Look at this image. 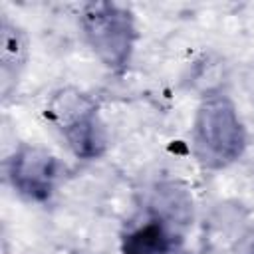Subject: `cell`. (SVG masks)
<instances>
[{
  "instance_id": "obj_6",
  "label": "cell",
  "mask_w": 254,
  "mask_h": 254,
  "mask_svg": "<svg viewBox=\"0 0 254 254\" xmlns=\"http://www.w3.org/2000/svg\"><path fill=\"white\" fill-rule=\"evenodd\" d=\"M173 248V228L151 216L121 240V254H169Z\"/></svg>"
},
{
  "instance_id": "obj_2",
  "label": "cell",
  "mask_w": 254,
  "mask_h": 254,
  "mask_svg": "<svg viewBox=\"0 0 254 254\" xmlns=\"http://www.w3.org/2000/svg\"><path fill=\"white\" fill-rule=\"evenodd\" d=\"M48 121L60 131L71 153L79 159H97L107 147V133L99 119L95 101L75 89H58L46 105Z\"/></svg>"
},
{
  "instance_id": "obj_9",
  "label": "cell",
  "mask_w": 254,
  "mask_h": 254,
  "mask_svg": "<svg viewBox=\"0 0 254 254\" xmlns=\"http://www.w3.org/2000/svg\"><path fill=\"white\" fill-rule=\"evenodd\" d=\"M248 254H254V244H252V248H250V252Z\"/></svg>"
},
{
  "instance_id": "obj_7",
  "label": "cell",
  "mask_w": 254,
  "mask_h": 254,
  "mask_svg": "<svg viewBox=\"0 0 254 254\" xmlns=\"http://www.w3.org/2000/svg\"><path fill=\"white\" fill-rule=\"evenodd\" d=\"M0 62H2V89L8 93L10 81H16L18 69L24 65L28 56V44L24 32L8 22L6 18L0 24Z\"/></svg>"
},
{
  "instance_id": "obj_8",
  "label": "cell",
  "mask_w": 254,
  "mask_h": 254,
  "mask_svg": "<svg viewBox=\"0 0 254 254\" xmlns=\"http://www.w3.org/2000/svg\"><path fill=\"white\" fill-rule=\"evenodd\" d=\"M240 81H242V89H244V93H246L248 99L254 103V60H252L250 64H246V67L242 69Z\"/></svg>"
},
{
  "instance_id": "obj_5",
  "label": "cell",
  "mask_w": 254,
  "mask_h": 254,
  "mask_svg": "<svg viewBox=\"0 0 254 254\" xmlns=\"http://www.w3.org/2000/svg\"><path fill=\"white\" fill-rule=\"evenodd\" d=\"M151 210L155 218H159L161 222H165L169 228L175 230L190 222L192 198L183 187L175 183H165V185H159L157 190L153 192Z\"/></svg>"
},
{
  "instance_id": "obj_1",
  "label": "cell",
  "mask_w": 254,
  "mask_h": 254,
  "mask_svg": "<svg viewBox=\"0 0 254 254\" xmlns=\"http://www.w3.org/2000/svg\"><path fill=\"white\" fill-rule=\"evenodd\" d=\"M192 145L198 161L210 169H222L242 157L246 129L234 101L220 93H206L196 107Z\"/></svg>"
},
{
  "instance_id": "obj_3",
  "label": "cell",
  "mask_w": 254,
  "mask_h": 254,
  "mask_svg": "<svg viewBox=\"0 0 254 254\" xmlns=\"http://www.w3.org/2000/svg\"><path fill=\"white\" fill-rule=\"evenodd\" d=\"M79 26L87 46L109 69L129 64L137 30L127 6L115 2H89L81 8Z\"/></svg>"
},
{
  "instance_id": "obj_4",
  "label": "cell",
  "mask_w": 254,
  "mask_h": 254,
  "mask_svg": "<svg viewBox=\"0 0 254 254\" xmlns=\"http://www.w3.org/2000/svg\"><path fill=\"white\" fill-rule=\"evenodd\" d=\"M6 175L18 194L28 200H48L60 179L58 159L40 145L24 143L8 159Z\"/></svg>"
}]
</instances>
